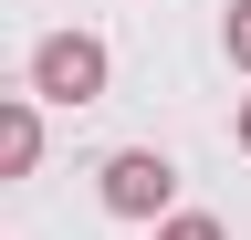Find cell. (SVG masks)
Here are the masks:
<instances>
[{"label": "cell", "instance_id": "6da1fadb", "mask_svg": "<svg viewBox=\"0 0 251 240\" xmlns=\"http://www.w3.org/2000/svg\"><path fill=\"white\" fill-rule=\"evenodd\" d=\"M105 73H115V52L94 42V32L31 42V94H42V105H94V94H105Z\"/></svg>", "mask_w": 251, "mask_h": 240}, {"label": "cell", "instance_id": "7a4b0ae2", "mask_svg": "<svg viewBox=\"0 0 251 240\" xmlns=\"http://www.w3.org/2000/svg\"><path fill=\"white\" fill-rule=\"evenodd\" d=\"M94 188H105V209H115V219H168V198H178V167L157 157V146H115Z\"/></svg>", "mask_w": 251, "mask_h": 240}, {"label": "cell", "instance_id": "3957f363", "mask_svg": "<svg viewBox=\"0 0 251 240\" xmlns=\"http://www.w3.org/2000/svg\"><path fill=\"white\" fill-rule=\"evenodd\" d=\"M31 167H42V115L21 94H0V177H31Z\"/></svg>", "mask_w": 251, "mask_h": 240}, {"label": "cell", "instance_id": "277c9868", "mask_svg": "<svg viewBox=\"0 0 251 240\" xmlns=\"http://www.w3.org/2000/svg\"><path fill=\"white\" fill-rule=\"evenodd\" d=\"M157 240H230V230H220L209 209H168V219H157Z\"/></svg>", "mask_w": 251, "mask_h": 240}, {"label": "cell", "instance_id": "5b68a950", "mask_svg": "<svg viewBox=\"0 0 251 240\" xmlns=\"http://www.w3.org/2000/svg\"><path fill=\"white\" fill-rule=\"evenodd\" d=\"M220 42H230V63L251 73V0H230V21H220Z\"/></svg>", "mask_w": 251, "mask_h": 240}, {"label": "cell", "instance_id": "8992f818", "mask_svg": "<svg viewBox=\"0 0 251 240\" xmlns=\"http://www.w3.org/2000/svg\"><path fill=\"white\" fill-rule=\"evenodd\" d=\"M241 157H251V94H241Z\"/></svg>", "mask_w": 251, "mask_h": 240}]
</instances>
